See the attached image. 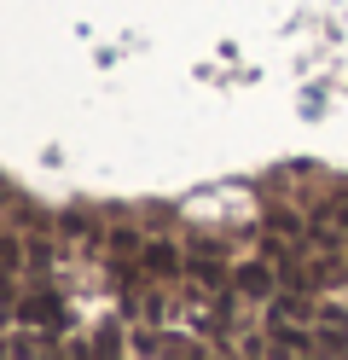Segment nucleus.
I'll return each mask as SVG.
<instances>
[{
    "mask_svg": "<svg viewBox=\"0 0 348 360\" xmlns=\"http://www.w3.org/2000/svg\"><path fill=\"white\" fill-rule=\"evenodd\" d=\"M18 326H30V331H64L70 326V308H64V297H53V290H30V297L18 302Z\"/></svg>",
    "mask_w": 348,
    "mask_h": 360,
    "instance_id": "1",
    "label": "nucleus"
},
{
    "mask_svg": "<svg viewBox=\"0 0 348 360\" xmlns=\"http://www.w3.org/2000/svg\"><path fill=\"white\" fill-rule=\"evenodd\" d=\"M23 262H30L35 279H46V267H53V238H30L23 244Z\"/></svg>",
    "mask_w": 348,
    "mask_h": 360,
    "instance_id": "3",
    "label": "nucleus"
},
{
    "mask_svg": "<svg viewBox=\"0 0 348 360\" xmlns=\"http://www.w3.org/2000/svg\"><path fill=\"white\" fill-rule=\"evenodd\" d=\"M6 320H18V302H6V297H0V326H6Z\"/></svg>",
    "mask_w": 348,
    "mask_h": 360,
    "instance_id": "5",
    "label": "nucleus"
},
{
    "mask_svg": "<svg viewBox=\"0 0 348 360\" xmlns=\"http://www.w3.org/2000/svg\"><path fill=\"white\" fill-rule=\"evenodd\" d=\"M232 285H238V297H255V302H273L278 297V267L267 262V256H255V262H238L232 267Z\"/></svg>",
    "mask_w": 348,
    "mask_h": 360,
    "instance_id": "2",
    "label": "nucleus"
},
{
    "mask_svg": "<svg viewBox=\"0 0 348 360\" xmlns=\"http://www.w3.org/2000/svg\"><path fill=\"white\" fill-rule=\"evenodd\" d=\"M82 349H87V354H122L128 343H122V331H110V326H105V331L93 337V343H82Z\"/></svg>",
    "mask_w": 348,
    "mask_h": 360,
    "instance_id": "4",
    "label": "nucleus"
}]
</instances>
